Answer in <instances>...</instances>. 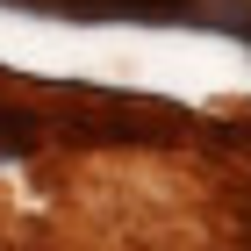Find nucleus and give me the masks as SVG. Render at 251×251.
<instances>
[{
    "instance_id": "nucleus-1",
    "label": "nucleus",
    "mask_w": 251,
    "mask_h": 251,
    "mask_svg": "<svg viewBox=\"0 0 251 251\" xmlns=\"http://www.w3.org/2000/svg\"><path fill=\"white\" fill-rule=\"evenodd\" d=\"M22 7L86 15V22H179V15H194V0H22Z\"/></svg>"
},
{
    "instance_id": "nucleus-2",
    "label": "nucleus",
    "mask_w": 251,
    "mask_h": 251,
    "mask_svg": "<svg viewBox=\"0 0 251 251\" xmlns=\"http://www.w3.org/2000/svg\"><path fill=\"white\" fill-rule=\"evenodd\" d=\"M36 144H43V122L29 108H7L0 100V158H22V151H36Z\"/></svg>"
}]
</instances>
